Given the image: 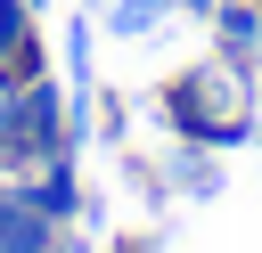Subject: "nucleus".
Masks as SVG:
<instances>
[{"label":"nucleus","instance_id":"f257e3e1","mask_svg":"<svg viewBox=\"0 0 262 253\" xmlns=\"http://www.w3.org/2000/svg\"><path fill=\"white\" fill-rule=\"evenodd\" d=\"M156 114H164V131L172 139H196V147H213V155H229V147H254V65H237V57H196V65H180L164 90H156Z\"/></svg>","mask_w":262,"mask_h":253},{"label":"nucleus","instance_id":"f03ea898","mask_svg":"<svg viewBox=\"0 0 262 253\" xmlns=\"http://www.w3.org/2000/svg\"><path fill=\"white\" fill-rule=\"evenodd\" d=\"M16 188H25V204H41V212H49L57 229H74V220H82V180H74V147H66V155H41V163H33V171H25Z\"/></svg>","mask_w":262,"mask_h":253},{"label":"nucleus","instance_id":"7ed1b4c3","mask_svg":"<svg viewBox=\"0 0 262 253\" xmlns=\"http://www.w3.org/2000/svg\"><path fill=\"white\" fill-rule=\"evenodd\" d=\"M205 24H213V49L221 57H237V65L262 73V0H221Z\"/></svg>","mask_w":262,"mask_h":253},{"label":"nucleus","instance_id":"20e7f679","mask_svg":"<svg viewBox=\"0 0 262 253\" xmlns=\"http://www.w3.org/2000/svg\"><path fill=\"white\" fill-rule=\"evenodd\" d=\"M66 245V229L41 212V204H25V188L0 204V253H57Z\"/></svg>","mask_w":262,"mask_h":253},{"label":"nucleus","instance_id":"39448f33","mask_svg":"<svg viewBox=\"0 0 262 253\" xmlns=\"http://www.w3.org/2000/svg\"><path fill=\"white\" fill-rule=\"evenodd\" d=\"M172 188L180 196H221V163H213V147H196V139H172Z\"/></svg>","mask_w":262,"mask_h":253},{"label":"nucleus","instance_id":"423d86ee","mask_svg":"<svg viewBox=\"0 0 262 253\" xmlns=\"http://www.w3.org/2000/svg\"><path fill=\"white\" fill-rule=\"evenodd\" d=\"M172 8H180V0H98V16H106V33H115V41H139V33H156Z\"/></svg>","mask_w":262,"mask_h":253},{"label":"nucleus","instance_id":"0eeeda50","mask_svg":"<svg viewBox=\"0 0 262 253\" xmlns=\"http://www.w3.org/2000/svg\"><path fill=\"white\" fill-rule=\"evenodd\" d=\"M33 73H49V41H41V24H33L16 49H0V82H33Z\"/></svg>","mask_w":262,"mask_h":253},{"label":"nucleus","instance_id":"6e6552de","mask_svg":"<svg viewBox=\"0 0 262 253\" xmlns=\"http://www.w3.org/2000/svg\"><path fill=\"white\" fill-rule=\"evenodd\" d=\"M0 171H8V180H25V171H33V147H25L16 114H8V90H0Z\"/></svg>","mask_w":262,"mask_h":253},{"label":"nucleus","instance_id":"1a4fd4ad","mask_svg":"<svg viewBox=\"0 0 262 253\" xmlns=\"http://www.w3.org/2000/svg\"><path fill=\"white\" fill-rule=\"evenodd\" d=\"M33 24H41V8H33V0H0V49H16Z\"/></svg>","mask_w":262,"mask_h":253},{"label":"nucleus","instance_id":"9d476101","mask_svg":"<svg viewBox=\"0 0 262 253\" xmlns=\"http://www.w3.org/2000/svg\"><path fill=\"white\" fill-rule=\"evenodd\" d=\"M115 253H156V237H123V245H115Z\"/></svg>","mask_w":262,"mask_h":253},{"label":"nucleus","instance_id":"9b49d317","mask_svg":"<svg viewBox=\"0 0 262 253\" xmlns=\"http://www.w3.org/2000/svg\"><path fill=\"white\" fill-rule=\"evenodd\" d=\"M180 8H188V16H213V8H221V0H180Z\"/></svg>","mask_w":262,"mask_h":253},{"label":"nucleus","instance_id":"f8f14e48","mask_svg":"<svg viewBox=\"0 0 262 253\" xmlns=\"http://www.w3.org/2000/svg\"><path fill=\"white\" fill-rule=\"evenodd\" d=\"M8 196H16V180H8V171H0V204H8Z\"/></svg>","mask_w":262,"mask_h":253},{"label":"nucleus","instance_id":"ddd939ff","mask_svg":"<svg viewBox=\"0 0 262 253\" xmlns=\"http://www.w3.org/2000/svg\"><path fill=\"white\" fill-rule=\"evenodd\" d=\"M33 8H49V0H33Z\"/></svg>","mask_w":262,"mask_h":253}]
</instances>
